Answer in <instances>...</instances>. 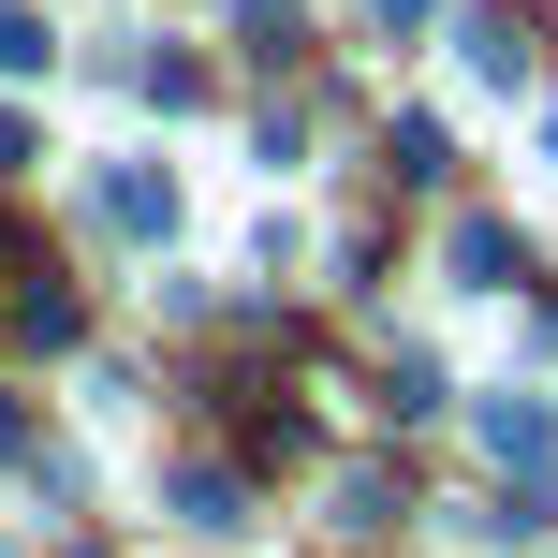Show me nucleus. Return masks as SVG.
<instances>
[{
  "mask_svg": "<svg viewBox=\"0 0 558 558\" xmlns=\"http://www.w3.org/2000/svg\"><path fill=\"white\" fill-rule=\"evenodd\" d=\"M514 279V235L500 221H456V294H500Z\"/></svg>",
  "mask_w": 558,
  "mask_h": 558,
  "instance_id": "4",
  "label": "nucleus"
},
{
  "mask_svg": "<svg viewBox=\"0 0 558 558\" xmlns=\"http://www.w3.org/2000/svg\"><path fill=\"white\" fill-rule=\"evenodd\" d=\"M0 456H29V412H15V397H0Z\"/></svg>",
  "mask_w": 558,
  "mask_h": 558,
  "instance_id": "8",
  "label": "nucleus"
},
{
  "mask_svg": "<svg viewBox=\"0 0 558 558\" xmlns=\"http://www.w3.org/2000/svg\"><path fill=\"white\" fill-rule=\"evenodd\" d=\"M45 59H59L45 15H29V0H0V74H45Z\"/></svg>",
  "mask_w": 558,
  "mask_h": 558,
  "instance_id": "6",
  "label": "nucleus"
},
{
  "mask_svg": "<svg viewBox=\"0 0 558 558\" xmlns=\"http://www.w3.org/2000/svg\"><path fill=\"white\" fill-rule=\"evenodd\" d=\"M177 514H192V530H235V514H251V471H221V456H192V471H177Z\"/></svg>",
  "mask_w": 558,
  "mask_h": 558,
  "instance_id": "3",
  "label": "nucleus"
},
{
  "mask_svg": "<svg viewBox=\"0 0 558 558\" xmlns=\"http://www.w3.org/2000/svg\"><path fill=\"white\" fill-rule=\"evenodd\" d=\"M471 426H485V456H500V471H544V456H558V426H544V397H530V383H485V397H471Z\"/></svg>",
  "mask_w": 558,
  "mask_h": 558,
  "instance_id": "2",
  "label": "nucleus"
},
{
  "mask_svg": "<svg viewBox=\"0 0 558 558\" xmlns=\"http://www.w3.org/2000/svg\"><path fill=\"white\" fill-rule=\"evenodd\" d=\"M367 15H383V29H426V15H441V0H367Z\"/></svg>",
  "mask_w": 558,
  "mask_h": 558,
  "instance_id": "7",
  "label": "nucleus"
},
{
  "mask_svg": "<svg viewBox=\"0 0 558 558\" xmlns=\"http://www.w3.org/2000/svg\"><path fill=\"white\" fill-rule=\"evenodd\" d=\"M88 221H104V235H133V251H147V235H177V177H162V162H118L104 192H88Z\"/></svg>",
  "mask_w": 558,
  "mask_h": 558,
  "instance_id": "1",
  "label": "nucleus"
},
{
  "mask_svg": "<svg viewBox=\"0 0 558 558\" xmlns=\"http://www.w3.org/2000/svg\"><path fill=\"white\" fill-rule=\"evenodd\" d=\"M456 45H471V74H500V88L530 74V29H514V15H471V29H456Z\"/></svg>",
  "mask_w": 558,
  "mask_h": 558,
  "instance_id": "5",
  "label": "nucleus"
}]
</instances>
